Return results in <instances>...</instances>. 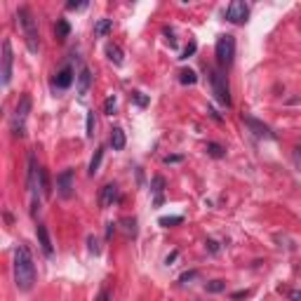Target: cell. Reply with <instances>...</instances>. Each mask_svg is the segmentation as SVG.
Listing matches in <instances>:
<instances>
[{"label": "cell", "mask_w": 301, "mask_h": 301, "mask_svg": "<svg viewBox=\"0 0 301 301\" xmlns=\"http://www.w3.org/2000/svg\"><path fill=\"white\" fill-rule=\"evenodd\" d=\"M14 285L19 292H28L36 285V264L26 245H19L14 250Z\"/></svg>", "instance_id": "cell-1"}, {"label": "cell", "mask_w": 301, "mask_h": 301, "mask_svg": "<svg viewBox=\"0 0 301 301\" xmlns=\"http://www.w3.org/2000/svg\"><path fill=\"white\" fill-rule=\"evenodd\" d=\"M17 22H19L22 31H24V40H26V47H28V52H33V54H36L38 49H40L38 19L31 14V10H28V7H19V10H17Z\"/></svg>", "instance_id": "cell-2"}, {"label": "cell", "mask_w": 301, "mask_h": 301, "mask_svg": "<svg viewBox=\"0 0 301 301\" xmlns=\"http://www.w3.org/2000/svg\"><path fill=\"white\" fill-rule=\"evenodd\" d=\"M31 113V96L22 94L19 101H17V109L12 113V120H10V130H12L14 137H24L26 134V118Z\"/></svg>", "instance_id": "cell-3"}, {"label": "cell", "mask_w": 301, "mask_h": 301, "mask_svg": "<svg viewBox=\"0 0 301 301\" xmlns=\"http://www.w3.org/2000/svg\"><path fill=\"white\" fill-rule=\"evenodd\" d=\"M209 80H212L214 99H217L221 106H231V90H229V83H226V75L219 71V69H212L209 71Z\"/></svg>", "instance_id": "cell-4"}, {"label": "cell", "mask_w": 301, "mask_h": 301, "mask_svg": "<svg viewBox=\"0 0 301 301\" xmlns=\"http://www.w3.org/2000/svg\"><path fill=\"white\" fill-rule=\"evenodd\" d=\"M214 54H217L219 66H231V64H233V57H235V38L219 36L217 45H214Z\"/></svg>", "instance_id": "cell-5"}, {"label": "cell", "mask_w": 301, "mask_h": 301, "mask_svg": "<svg viewBox=\"0 0 301 301\" xmlns=\"http://www.w3.org/2000/svg\"><path fill=\"white\" fill-rule=\"evenodd\" d=\"M12 43L10 40H2V71H0V75H2V87H10V83H12Z\"/></svg>", "instance_id": "cell-6"}, {"label": "cell", "mask_w": 301, "mask_h": 301, "mask_svg": "<svg viewBox=\"0 0 301 301\" xmlns=\"http://www.w3.org/2000/svg\"><path fill=\"white\" fill-rule=\"evenodd\" d=\"M250 17V7L242 2V0H233L229 7H226V19L231 24H245Z\"/></svg>", "instance_id": "cell-7"}, {"label": "cell", "mask_w": 301, "mask_h": 301, "mask_svg": "<svg viewBox=\"0 0 301 301\" xmlns=\"http://www.w3.org/2000/svg\"><path fill=\"white\" fill-rule=\"evenodd\" d=\"M73 169H64V172H59L57 174V191H59L61 198H71V193H73Z\"/></svg>", "instance_id": "cell-8"}, {"label": "cell", "mask_w": 301, "mask_h": 301, "mask_svg": "<svg viewBox=\"0 0 301 301\" xmlns=\"http://www.w3.org/2000/svg\"><path fill=\"white\" fill-rule=\"evenodd\" d=\"M75 80V73H73L71 66H64L57 75H54V87H59V90H69Z\"/></svg>", "instance_id": "cell-9"}, {"label": "cell", "mask_w": 301, "mask_h": 301, "mask_svg": "<svg viewBox=\"0 0 301 301\" xmlns=\"http://www.w3.org/2000/svg\"><path fill=\"white\" fill-rule=\"evenodd\" d=\"M116 200H118V186H116V184H106V186L101 188V193H99V205L111 207Z\"/></svg>", "instance_id": "cell-10"}, {"label": "cell", "mask_w": 301, "mask_h": 301, "mask_svg": "<svg viewBox=\"0 0 301 301\" xmlns=\"http://www.w3.org/2000/svg\"><path fill=\"white\" fill-rule=\"evenodd\" d=\"M36 235H38V242H40V250L45 252V256H52V240H49V233H47V226L45 224H38L36 226Z\"/></svg>", "instance_id": "cell-11"}, {"label": "cell", "mask_w": 301, "mask_h": 301, "mask_svg": "<svg viewBox=\"0 0 301 301\" xmlns=\"http://www.w3.org/2000/svg\"><path fill=\"white\" fill-rule=\"evenodd\" d=\"M242 120H245V125L252 130L256 137H266V139H273V134H271V130L266 127L264 122H259V120H254V118H250V116H242Z\"/></svg>", "instance_id": "cell-12"}, {"label": "cell", "mask_w": 301, "mask_h": 301, "mask_svg": "<svg viewBox=\"0 0 301 301\" xmlns=\"http://www.w3.org/2000/svg\"><path fill=\"white\" fill-rule=\"evenodd\" d=\"M75 80H78V94L85 96L87 92H90V85H92V73H90V69H87V66H83V69H80V73L75 75Z\"/></svg>", "instance_id": "cell-13"}, {"label": "cell", "mask_w": 301, "mask_h": 301, "mask_svg": "<svg viewBox=\"0 0 301 301\" xmlns=\"http://www.w3.org/2000/svg\"><path fill=\"white\" fill-rule=\"evenodd\" d=\"M125 144H127V139H125L122 127H113V130H111V146H113V151H122Z\"/></svg>", "instance_id": "cell-14"}, {"label": "cell", "mask_w": 301, "mask_h": 301, "mask_svg": "<svg viewBox=\"0 0 301 301\" xmlns=\"http://www.w3.org/2000/svg\"><path fill=\"white\" fill-rule=\"evenodd\" d=\"M111 28H113V22H111V19H106V17H104V19H96L94 22V36L96 38L109 36Z\"/></svg>", "instance_id": "cell-15"}, {"label": "cell", "mask_w": 301, "mask_h": 301, "mask_svg": "<svg viewBox=\"0 0 301 301\" xmlns=\"http://www.w3.org/2000/svg\"><path fill=\"white\" fill-rule=\"evenodd\" d=\"M54 36L59 38V40H66V38L71 36V24H69L66 19H57V24H54Z\"/></svg>", "instance_id": "cell-16"}, {"label": "cell", "mask_w": 301, "mask_h": 301, "mask_svg": "<svg viewBox=\"0 0 301 301\" xmlns=\"http://www.w3.org/2000/svg\"><path fill=\"white\" fill-rule=\"evenodd\" d=\"M106 57H109L116 66H122V49L118 47V45H113V43L106 45Z\"/></svg>", "instance_id": "cell-17"}, {"label": "cell", "mask_w": 301, "mask_h": 301, "mask_svg": "<svg viewBox=\"0 0 301 301\" xmlns=\"http://www.w3.org/2000/svg\"><path fill=\"white\" fill-rule=\"evenodd\" d=\"M179 83L181 85H195L198 83V75H195V71H191V69H184V71H179Z\"/></svg>", "instance_id": "cell-18"}, {"label": "cell", "mask_w": 301, "mask_h": 301, "mask_svg": "<svg viewBox=\"0 0 301 301\" xmlns=\"http://www.w3.org/2000/svg\"><path fill=\"white\" fill-rule=\"evenodd\" d=\"M162 188H165V179L162 177H153V193H156V205L162 203Z\"/></svg>", "instance_id": "cell-19"}, {"label": "cell", "mask_w": 301, "mask_h": 301, "mask_svg": "<svg viewBox=\"0 0 301 301\" xmlns=\"http://www.w3.org/2000/svg\"><path fill=\"white\" fill-rule=\"evenodd\" d=\"M101 158H104V148L99 146L94 151V156H92V160H90V174H94L96 169H99V165H101Z\"/></svg>", "instance_id": "cell-20"}, {"label": "cell", "mask_w": 301, "mask_h": 301, "mask_svg": "<svg viewBox=\"0 0 301 301\" xmlns=\"http://www.w3.org/2000/svg\"><path fill=\"white\" fill-rule=\"evenodd\" d=\"M85 134H87V139H92V137H94V111H90V113H87V122H85Z\"/></svg>", "instance_id": "cell-21"}, {"label": "cell", "mask_w": 301, "mask_h": 301, "mask_svg": "<svg viewBox=\"0 0 301 301\" xmlns=\"http://www.w3.org/2000/svg\"><path fill=\"white\" fill-rule=\"evenodd\" d=\"M207 153H209L212 158H224V148L212 141V144H207Z\"/></svg>", "instance_id": "cell-22"}, {"label": "cell", "mask_w": 301, "mask_h": 301, "mask_svg": "<svg viewBox=\"0 0 301 301\" xmlns=\"http://www.w3.org/2000/svg\"><path fill=\"white\" fill-rule=\"evenodd\" d=\"M181 221H184V217H162L160 219V226L169 229V226H177V224H181Z\"/></svg>", "instance_id": "cell-23"}, {"label": "cell", "mask_w": 301, "mask_h": 301, "mask_svg": "<svg viewBox=\"0 0 301 301\" xmlns=\"http://www.w3.org/2000/svg\"><path fill=\"white\" fill-rule=\"evenodd\" d=\"M40 191L45 193V195H49V181H47V172L40 167Z\"/></svg>", "instance_id": "cell-24"}, {"label": "cell", "mask_w": 301, "mask_h": 301, "mask_svg": "<svg viewBox=\"0 0 301 301\" xmlns=\"http://www.w3.org/2000/svg\"><path fill=\"white\" fill-rule=\"evenodd\" d=\"M113 111H116V96L111 94V96H106V101H104V113H106V116H113Z\"/></svg>", "instance_id": "cell-25"}, {"label": "cell", "mask_w": 301, "mask_h": 301, "mask_svg": "<svg viewBox=\"0 0 301 301\" xmlns=\"http://www.w3.org/2000/svg\"><path fill=\"white\" fill-rule=\"evenodd\" d=\"M224 287H226V285H224L221 280H212V282H207V292H214V294H217V292H221Z\"/></svg>", "instance_id": "cell-26"}, {"label": "cell", "mask_w": 301, "mask_h": 301, "mask_svg": "<svg viewBox=\"0 0 301 301\" xmlns=\"http://www.w3.org/2000/svg\"><path fill=\"white\" fill-rule=\"evenodd\" d=\"M130 96H132V99L137 101V104H139V106H141V109H144L146 104H148V96H144V92H132Z\"/></svg>", "instance_id": "cell-27"}, {"label": "cell", "mask_w": 301, "mask_h": 301, "mask_svg": "<svg viewBox=\"0 0 301 301\" xmlns=\"http://www.w3.org/2000/svg\"><path fill=\"white\" fill-rule=\"evenodd\" d=\"M195 49H198V45H195V43H188V47H186L184 52H181V57H179V59H188V57H191V54L195 52Z\"/></svg>", "instance_id": "cell-28"}, {"label": "cell", "mask_w": 301, "mask_h": 301, "mask_svg": "<svg viewBox=\"0 0 301 301\" xmlns=\"http://www.w3.org/2000/svg\"><path fill=\"white\" fill-rule=\"evenodd\" d=\"M250 294H252L250 289H245V292H233V294H231V299L238 301V299H245V297H250Z\"/></svg>", "instance_id": "cell-29"}, {"label": "cell", "mask_w": 301, "mask_h": 301, "mask_svg": "<svg viewBox=\"0 0 301 301\" xmlns=\"http://www.w3.org/2000/svg\"><path fill=\"white\" fill-rule=\"evenodd\" d=\"M87 245H90V252L99 254V247H96V238H94V235H90V238H87Z\"/></svg>", "instance_id": "cell-30"}, {"label": "cell", "mask_w": 301, "mask_h": 301, "mask_svg": "<svg viewBox=\"0 0 301 301\" xmlns=\"http://www.w3.org/2000/svg\"><path fill=\"white\" fill-rule=\"evenodd\" d=\"M66 7H69V10H85V7H87V2H69Z\"/></svg>", "instance_id": "cell-31"}, {"label": "cell", "mask_w": 301, "mask_h": 301, "mask_svg": "<svg viewBox=\"0 0 301 301\" xmlns=\"http://www.w3.org/2000/svg\"><path fill=\"white\" fill-rule=\"evenodd\" d=\"M195 276H198L195 271H191V273H184V276H181V282H188V280H193Z\"/></svg>", "instance_id": "cell-32"}, {"label": "cell", "mask_w": 301, "mask_h": 301, "mask_svg": "<svg viewBox=\"0 0 301 301\" xmlns=\"http://www.w3.org/2000/svg\"><path fill=\"white\" fill-rule=\"evenodd\" d=\"M96 301H109V292H106V289H101V292H99V297H96Z\"/></svg>", "instance_id": "cell-33"}, {"label": "cell", "mask_w": 301, "mask_h": 301, "mask_svg": "<svg viewBox=\"0 0 301 301\" xmlns=\"http://www.w3.org/2000/svg\"><path fill=\"white\" fill-rule=\"evenodd\" d=\"M289 299H292V301H301V289L292 292V294H289Z\"/></svg>", "instance_id": "cell-34"}, {"label": "cell", "mask_w": 301, "mask_h": 301, "mask_svg": "<svg viewBox=\"0 0 301 301\" xmlns=\"http://www.w3.org/2000/svg\"><path fill=\"white\" fill-rule=\"evenodd\" d=\"M179 160H181V156H167L165 158V162H167V165L169 162H179Z\"/></svg>", "instance_id": "cell-35"}, {"label": "cell", "mask_w": 301, "mask_h": 301, "mask_svg": "<svg viewBox=\"0 0 301 301\" xmlns=\"http://www.w3.org/2000/svg\"><path fill=\"white\" fill-rule=\"evenodd\" d=\"M113 231H116V224H109V226H106V238L113 235Z\"/></svg>", "instance_id": "cell-36"}, {"label": "cell", "mask_w": 301, "mask_h": 301, "mask_svg": "<svg viewBox=\"0 0 301 301\" xmlns=\"http://www.w3.org/2000/svg\"><path fill=\"white\" fill-rule=\"evenodd\" d=\"M177 256H179V252H172V254H169V256H167V259H165V264H172V261H174Z\"/></svg>", "instance_id": "cell-37"}, {"label": "cell", "mask_w": 301, "mask_h": 301, "mask_svg": "<svg viewBox=\"0 0 301 301\" xmlns=\"http://www.w3.org/2000/svg\"><path fill=\"white\" fill-rule=\"evenodd\" d=\"M207 113H209V116H212L214 120H221V116H219V113H217V111H214V109H209V111H207Z\"/></svg>", "instance_id": "cell-38"}, {"label": "cell", "mask_w": 301, "mask_h": 301, "mask_svg": "<svg viewBox=\"0 0 301 301\" xmlns=\"http://www.w3.org/2000/svg\"><path fill=\"white\" fill-rule=\"evenodd\" d=\"M294 156H297V162H299V167H301V146L299 148H294Z\"/></svg>", "instance_id": "cell-39"}]
</instances>
